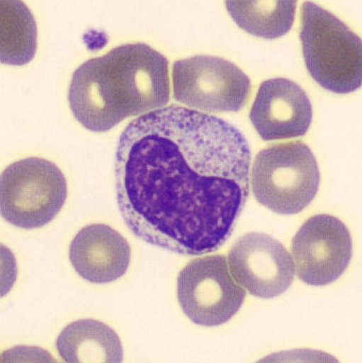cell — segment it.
<instances>
[{
    "label": "cell",
    "mask_w": 362,
    "mask_h": 363,
    "mask_svg": "<svg viewBox=\"0 0 362 363\" xmlns=\"http://www.w3.org/2000/svg\"><path fill=\"white\" fill-rule=\"evenodd\" d=\"M251 148L229 122L171 105L130 122L115 156L117 203L132 234L176 254L217 251L250 196Z\"/></svg>",
    "instance_id": "1"
},
{
    "label": "cell",
    "mask_w": 362,
    "mask_h": 363,
    "mask_svg": "<svg viewBox=\"0 0 362 363\" xmlns=\"http://www.w3.org/2000/svg\"><path fill=\"white\" fill-rule=\"evenodd\" d=\"M68 98L79 123L90 131H109L126 118L167 105L169 61L145 43L120 45L74 72Z\"/></svg>",
    "instance_id": "2"
},
{
    "label": "cell",
    "mask_w": 362,
    "mask_h": 363,
    "mask_svg": "<svg viewBox=\"0 0 362 363\" xmlns=\"http://www.w3.org/2000/svg\"><path fill=\"white\" fill-rule=\"evenodd\" d=\"M300 38L307 69L319 85L337 94L351 93L361 86V38L334 14L306 1Z\"/></svg>",
    "instance_id": "3"
},
{
    "label": "cell",
    "mask_w": 362,
    "mask_h": 363,
    "mask_svg": "<svg viewBox=\"0 0 362 363\" xmlns=\"http://www.w3.org/2000/svg\"><path fill=\"white\" fill-rule=\"evenodd\" d=\"M319 185L317 161L303 142L268 146L254 161V196L262 206L279 215L301 213L315 199Z\"/></svg>",
    "instance_id": "4"
},
{
    "label": "cell",
    "mask_w": 362,
    "mask_h": 363,
    "mask_svg": "<svg viewBox=\"0 0 362 363\" xmlns=\"http://www.w3.org/2000/svg\"><path fill=\"white\" fill-rule=\"evenodd\" d=\"M63 172L44 158L16 161L0 177V211L7 223L23 230L45 227L66 203Z\"/></svg>",
    "instance_id": "5"
},
{
    "label": "cell",
    "mask_w": 362,
    "mask_h": 363,
    "mask_svg": "<svg viewBox=\"0 0 362 363\" xmlns=\"http://www.w3.org/2000/svg\"><path fill=\"white\" fill-rule=\"evenodd\" d=\"M177 102L205 112H237L251 95V80L236 65L212 56L179 60L172 69Z\"/></svg>",
    "instance_id": "6"
},
{
    "label": "cell",
    "mask_w": 362,
    "mask_h": 363,
    "mask_svg": "<svg viewBox=\"0 0 362 363\" xmlns=\"http://www.w3.org/2000/svg\"><path fill=\"white\" fill-rule=\"evenodd\" d=\"M177 298L184 314L205 327L222 325L243 305L246 291L237 284L224 256L189 262L177 278Z\"/></svg>",
    "instance_id": "7"
},
{
    "label": "cell",
    "mask_w": 362,
    "mask_h": 363,
    "mask_svg": "<svg viewBox=\"0 0 362 363\" xmlns=\"http://www.w3.org/2000/svg\"><path fill=\"white\" fill-rule=\"evenodd\" d=\"M295 271L302 282L325 286L346 271L352 258V239L341 220L329 215L309 218L292 240Z\"/></svg>",
    "instance_id": "8"
},
{
    "label": "cell",
    "mask_w": 362,
    "mask_h": 363,
    "mask_svg": "<svg viewBox=\"0 0 362 363\" xmlns=\"http://www.w3.org/2000/svg\"><path fill=\"white\" fill-rule=\"evenodd\" d=\"M229 265L237 282L263 299L286 292L294 281L293 259L279 240L263 233H249L232 245Z\"/></svg>",
    "instance_id": "9"
},
{
    "label": "cell",
    "mask_w": 362,
    "mask_h": 363,
    "mask_svg": "<svg viewBox=\"0 0 362 363\" xmlns=\"http://www.w3.org/2000/svg\"><path fill=\"white\" fill-rule=\"evenodd\" d=\"M250 119L265 141L305 135L312 122V105L305 91L293 81L271 79L261 84Z\"/></svg>",
    "instance_id": "10"
},
{
    "label": "cell",
    "mask_w": 362,
    "mask_h": 363,
    "mask_svg": "<svg viewBox=\"0 0 362 363\" xmlns=\"http://www.w3.org/2000/svg\"><path fill=\"white\" fill-rule=\"evenodd\" d=\"M69 261L77 273L95 284L123 277L131 261L128 242L114 228L94 223L81 228L69 245Z\"/></svg>",
    "instance_id": "11"
},
{
    "label": "cell",
    "mask_w": 362,
    "mask_h": 363,
    "mask_svg": "<svg viewBox=\"0 0 362 363\" xmlns=\"http://www.w3.org/2000/svg\"><path fill=\"white\" fill-rule=\"evenodd\" d=\"M56 347L64 362H123V347L114 330L94 319H81L64 327Z\"/></svg>",
    "instance_id": "12"
},
{
    "label": "cell",
    "mask_w": 362,
    "mask_h": 363,
    "mask_svg": "<svg viewBox=\"0 0 362 363\" xmlns=\"http://www.w3.org/2000/svg\"><path fill=\"white\" fill-rule=\"evenodd\" d=\"M225 4L239 28L267 40L281 38L291 30L297 6L293 0H246Z\"/></svg>",
    "instance_id": "13"
},
{
    "label": "cell",
    "mask_w": 362,
    "mask_h": 363,
    "mask_svg": "<svg viewBox=\"0 0 362 363\" xmlns=\"http://www.w3.org/2000/svg\"><path fill=\"white\" fill-rule=\"evenodd\" d=\"M0 60L2 64L23 66L37 52L38 28L35 19L23 2L1 1Z\"/></svg>",
    "instance_id": "14"
}]
</instances>
